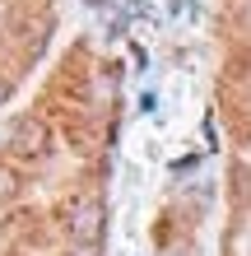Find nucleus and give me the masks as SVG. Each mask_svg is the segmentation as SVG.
Masks as SVG:
<instances>
[{
  "mask_svg": "<svg viewBox=\"0 0 251 256\" xmlns=\"http://www.w3.org/2000/svg\"><path fill=\"white\" fill-rule=\"evenodd\" d=\"M14 196H19V172L0 163V205H5V200H14Z\"/></svg>",
  "mask_w": 251,
  "mask_h": 256,
  "instance_id": "3",
  "label": "nucleus"
},
{
  "mask_svg": "<svg viewBox=\"0 0 251 256\" xmlns=\"http://www.w3.org/2000/svg\"><path fill=\"white\" fill-rule=\"evenodd\" d=\"M5 98H9V84H5V80H0V102H5Z\"/></svg>",
  "mask_w": 251,
  "mask_h": 256,
  "instance_id": "5",
  "label": "nucleus"
},
{
  "mask_svg": "<svg viewBox=\"0 0 251 256\" xmlns=\"http://www.w3.org/2000/svg\"><path fill=\"white\" fill-rule=\"evenodd\" d=\"M75 256H98V247H75Z\"/></svg>",
  "mask_w": 251,
  "mask_h": 256,
  "instance_id": "4",
  "label": "nucleus"
},
{
  "mask_svg": "<svg viewBox=\"0 0 251 256\" xmlns=\"http://www.w3.org/2000/svg\"><path fill=\"white\" fill-rule=\"evenodd\" d=\"M9 144H14L19 158H42L47 154V126H42L37 116H19L14 130H9Z\"/></svg>",
  "mask_w": 251,
  "mask_h": 256,
  "instance_id": "2",
  "label": "nucleus"
},
{
  "mask_svg": "<svg viewBox=\"0 0 251 256\" xmlns=\"http://www.w3.org/2000/svg\"><path fill=\"white\" fill-rule=\"evenodd\" d=\"M102 228H107V210H102L98 200L75 205V214H70V238H75L79 247H98Z\"/></svg>",
  "mask_w": 251,
  "mask_h": 256,
  "instance_id": "1",
  "label": "nucleus"
}]
</instances>
